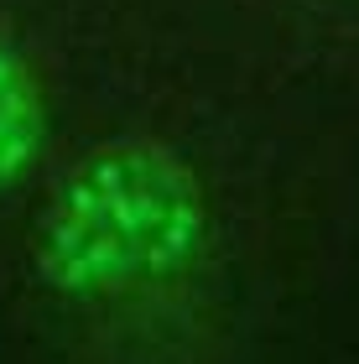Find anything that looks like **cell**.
<instances>
[{
    "label": "cell",
    "instance_id": "1",
    "mask_svg": "<svg viewBox=\"0 0 359 364\" xmlns=\"http://www.w3.org/2000/svg\"><path fill=\"white\" fill-rule=\"evenodd\" d=\"M198 172L151 141L105 146L68 177L37 240V271L58 296L94 302L183 271L203 245Z\"/></svg>",
    "mask_w": 359,
    "mask_h": 364
},
{
    "label": "cell",
    "instance_id": "2",
    "mask_svg": "<svg viewBox=\"0 0 359 364\" xmlns=\"http://www.w3.org/2000/svg\"><path fill=\"white\" fill-rule=\"evenodd\" d=\"M47 141V99L31 63L0 42V193L31 172Z\"/></svg>",
    "mask_w": 359,
    "mask_h": 364
}]
</instances>
